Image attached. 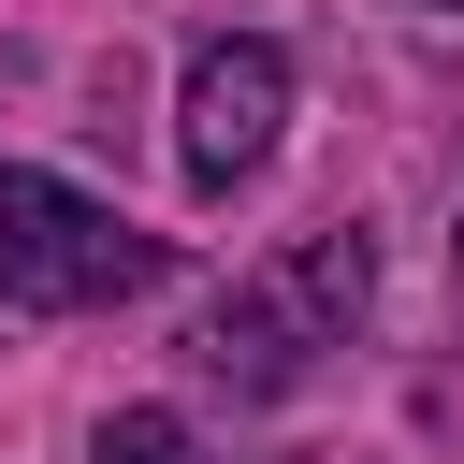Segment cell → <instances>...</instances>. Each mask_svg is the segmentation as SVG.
<instances>
[{"label":"cell","instance_id":"1","mask_svg":"<svg viewBox=\"0 0 464 464\" xmlns=\"http://www.w3.org/2000/svg\"><path fill=\"white\" fill-rule=\"evenodd\" d=\"M362 290H377V246H362V232H304V246L246 261V276H232L218 304H203L188 362H203L218 392H290V377H304L319 348H348Z\"/></svg>","mask_w":464,"mask_h":464},{"label":"cell","instance_id":"2","mask_svg":"<svg viewBox=\"0 0 464 464\" xmlns=\"http://www.w3.org/2000/svg\"><path fill=\"white\" fill-rule=\"evenodd\" d=\"M160 276H174L160 232H130L116 203H87V188L0 160V304H29V319H87V304H130V290H160Z\"/></svg>","mask_w":464,"mask_h":464},{"label":"cell","instance_id":"3","mask_svg":"<svg viewBox=\"0 0 464 464\" xmlns=\"http://www.w3.org/2000/svg\"><path fill=\"white\" fill-rule=\"evenodd\" d=\"M276 130H290V44H261V29H232V44H203L188 58V188L203 203H232L261 160H276Z\"/></svg>","mask_w":464,"mask_h":464},{"label":"cell","instance_id":"4","mask_svg":"<svg viewBox=\"0 0 464 464\" xmlns=\"http://www.w3.org/2000/svg\"><path fill=\"white\" fill-rule=\"evenodd\" d=\"M102 464H188V420L174 406H116L102 420Z\"/></svg>","mask_w":464,"mask_h":464},{"label":"cell","instance_id":"5","mask_svg":"<svg viewBox=\"0 0 464 464\" xmlns=\"http://www.w3.org/2000/svg\"><path fill=\"white\" fill-rule=\"evenodd\" d=\"M406 14H464V0H406Z\"/></svg>","mask_w":464,"mask_h":464}]
</instances>
